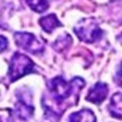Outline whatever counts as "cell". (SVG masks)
I'll return each instance as SVG.
<instances>
[{
  "label": "cell",
  "instance_id": "cell-11",
  "mask_svg": "<svg viewBox=\"0 0 122 122\" xmlns=\"http://www.w3.org/2000/svg\"><path fill=\"white\" fill-rule=\"evenodd\" d=\"M71 41H72V39L69 35H67V34L63 35V36L59 37L58 40L55 41L54 48L58 51H63V50H65L66 48H67L69 46Z\"/></svg>",
  "mask_w": 122,
  "mask_h": 122
},
{
  "label": "cell",
  "instance_id": "cell-7",
  "mask_svg": "<svg viewBox=\"0 0 122 122\" xmlns=\"http://www.w3.org/2000/svg\"><path fill=\"white\" fill-rule=\"evenodd\" d=\"M109 109L112 116L122 119V93H115L112 96Z\"/></svg>",
  "mask_w": 122,
  "mask_h": 122
},
{
  "label": "cell",
  "instance_id": "cell-14",
  "mask_svg": "<svg viewBox=\"0 0 122 122\" xmlns=\"http://www.w3.org/2000/svg\"><path fill=\"white\" fill-rule=\"evenodd\" d=\"M116 82L122 87V63H121V65L119 66V69L117 71V74H116Z\"/></svg>",
  "mask_w": 122,
  "mask_h": 122
},
{
  "label": "cell",
  "instance_id": "cell-6",
  "mask_svg": "<svg viewBox=\"0 0 122 122\" xmlns=\"http://www.w3.org/2000/svg\"><path fill=\"white\" fill-rule=\"evenodd\" d=\"M108 91V86L105 83L99 82L89 89L88 94L86 96V100L94 104H100L106 99Z\"/></svg>",
  "mask_w": 122,
  "mask_h": 122
},
{
  "label": "cell",
  "instance_id": "cell-8",
  "mask_svg": "<svg viewBox=\"0 0 122 122\" xmlns=\"http://www.w3.org/2000/svg\"><path fill=\"white\" fill-rule=\"evenodd\" d=\"M68 122H96V118L90 110H81L72 113Z\"/></svg>",
  "mask_w": 122,
  "mask_h": 122
},
{
  "label": "cell",
  "instance_id": "cell-12",
  "mask_svg": "<svg viewBox=\"0 0 122 122\" xmlns=\"http://www.w3.org/2000/svg\"><path fill=\"white\" fill-rule=\"evenodd\" d=\"M59 114H57L56 112L49 110H45V113L41 122H59Z\"/></svg>",
  "mask_w": 122,
  "mask_h": 122
},
{
  "label": "cell",
  "instance_id": "cell-13",
  "mask_svg": "<svg viewBox=\"0 0 122 122\" xmlns=\"http://www.w3.org/2000/svg\"><path fill=\"white\" fill-rule=\"evenodd\" d=\"M8 46V41L5 37L0 36V52H3Z\"/></svg>",
  "mask_w": 122,
  "mask_h": 122
},
{
  "label": "cell",
  "instance_id": "cell-4",
  "mask_svg": "<svg viewBox=\"0 0 122 122\" xmlns=\"http://www.w3.org/2000/svg\"><path fill=\"white\" fill-rule=\"evenodd\" d=\"M14 37L17 46L32 54H41L44 50L43 43L39 41L33 34L17 32Z\"/></svg>",
  "mask_w": 122,
  "mask_h": 122
},
{
  "label": "cell",
  "instance_id": "cell-1",
  "mask_svg": "<svg viewBox=\"0 0 122 122\" xmlns=\"http://www.w3.org/2000/svg\"><path fill=\"white\" fill-rule=\"evenodd\" d=\"M85 86V81L81 78H74L70 82H66L62 77H56L48 83V88L51 94V99L54 103L61 107L67 99Z\"/></svg>",
  "mask_w": 122,
  "mask_h": 122
},
{
  "label": "cell",
  "instance_id": "cell-10",
  "mask_svg": "<svg viewBox=\"0 0 122 122\" xmlns=\"http://www.w3.org/2000/svg\"><path fill=\"white\" fill-rule=\"evenodd\" d=\"M27 4L33 11L37 13H43L48 9L47 0H26Z\"/></svg>",
  "mask_w": 122,
  "mask_h": 122
},
{
  "label": "cell",
  "instance_id": "cell-3",
  "mask_svg": "<svg viewBox=\"0 0 122 122\" xmlns=\"http://www.w3.org/2000/svg\"><path fill=\"white\" fill-rule=\"evenodd\" d=\"M74 32L78 38L85 42H94L102 36V30L99 28L97 22L92 18L81 20L74 28Z\"/></svg>",
  "mask_w": 122,
  "mask_h": 122
},
{
  "label": "cell",
  "instance_id": "cell-2",
  "mask_svg": "<svg viewBox=\"0 0 122 122\" xmlns=\"http://www.w3.org/2000/svg\"><path fill=\"white\" fill-rule=\"evenodd\" d=\"M33 68H34L33 61L27 56L16 52L14 54L11 60L10 68H9L10 80L12 82H15L17 79L23 77L24 75L32 72Z\"/></svg>",
  "mask_w": 122,
  "mask_h": 122
},
{
  "label": "cell",
  "instance_id": "cell-5",
  "mask_svg": "<svg viewBox=\"0 0 122 122\" xmlns=\"http://www.w3.org/2000/svg\"><path fill=\"white\" fill-rule=\"evenodd\" d=\"M34 112V107L31 102L23 96H19L17 102L15 103V108L14 110V115L21 121H26L32 116Z\"/></svg>",
  "mask_w": 122,
  "mask_h": 122
},
{
  "label": "cell",
  "instance_id": "cell-9",
  "mask_svg": "<svg viewBox=\"0 0 122 122\" xmlns=\"http://www.w3.org/2000/svg\"><path fill=\"white\" fill-rule=\"evenodd\" d=\"M40 24L46 33H51L57 27L61 26V22L57 18L56 15L51 14L46 16H43L40 19Z\"/></svg>",
  "mask_w": 122,
  "mask_h": 122
}]
</instances>
